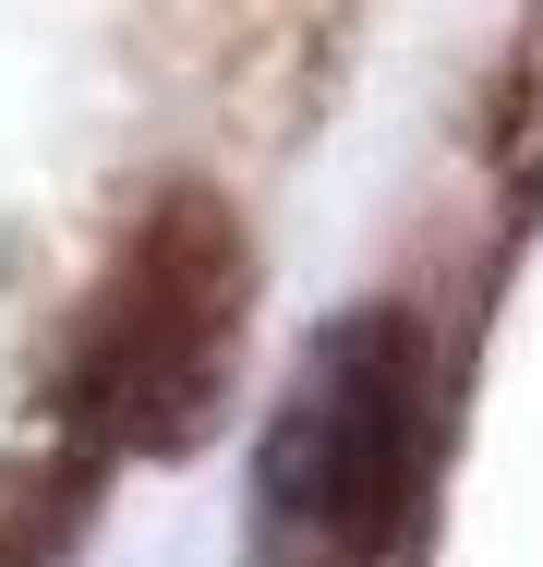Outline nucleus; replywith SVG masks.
<instances>
[{
    "instance_id": "1",
    "label": "nucleus",
    "mask_w": 543,
    "mask_h": 567,
    "mask_svg": "<svg viewBox=\"0 0 543 567\" xmlns=\"http://www.w3.org/2000/svg\"><path fill=\"white\" fill-rule=\"evenodd\" d=\"M242 302H254V241L206 182L157 194L121 229L109 278L85 290L73 339H61V386L49 423L73 471L98 458H170L194 447L229 399V350H242Z\"/></svg>"
},
{
    "instance_id": "2",
    "label": "nucleus",
    "mask_w": 543,
    "mask_h": 567,
    "mask_svg": "<svg viewBox=\"0 0 543 567\" xmlns=\"http://www.w3.org/2000/svg\"><path fill=\"white\" fill-rule=\"evenodd\" d=\"M423 471H434V362H423V327L399 302H375V315L326 327L278 399L266 483H254V556L387 567L411 544Z\"/></svg>"
},
{
    "instance_id": "3",
    "label": "nucleus",
    "mask_w": 543,
    "mask_h": 567,
    "mask_svg": "<svg viewBox=\"0 0 543 567\" xmlns=\"http://www.w3.org/2000/svg\"><path fill=\"white\" fill-rule=\"evenodd\" d=\"M483 157H495L508 194H543V0H532V24L508 37L495 85H483Z\"/></svg>"
}]
</instances>
